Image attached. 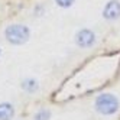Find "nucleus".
Returning <instances> with one entry per match:
<instances>
[{"label":"nucleus","mask_w":120,"mask_h":120,"mask_svg":"<svg viewBox=\"0 0 120 120\" xmlns=\"http://www.w3.org/2000/svg\"><path fill=\"white\" fill-rule=\"evenodd\" d=\"M6 39L15 45H22L29 39V29L23 25H12L4 32Z\"/></svg>","instance_id":"1"},{"label":"nucleus","mask_w":120,"mask_h":120,"mask_svg":"<svg viewBox=\"0 0 120 120\" xmlns=\"http://www.w3.org/2000/svg\"><path fill=\"white\" fill-rule=\"evenodd\" d=\"M119 109V100L111 94H101L96 100V110L101 114H113Z\"/></svg>","instance_id":"2"},{"label":"nucleus","mask_w":120,"mask_h":120,"mask_svg":"<svg viewBox=\"0 0 120 120\" xmlns=\"http://www.w3.org/2000/svg\"><path fill=\"white\" fill-rule=\"evenodd\" d=\"M75 42H77V45L81 46V48H88V46H91L94 42H96V36H94V33L91 30L82 29V30H80L78 33H77Z\"/></svg>","instance_id":"3"},{"label":"nucleus","mask_w":120,"mask_h":120,"mask_svg":"<svg viewBox=\"0 0 120 120\" xmlns=\"http://www.w3.org/2000/svg\"><path fill=\"white\" fill-rule=\"evenodd\" d=\"M103 16L109 20H114L120 16V3L116 2V0H111V2L107 3V6L104 7V12H103Z\"/></svg>","instance_id":"4"},{"label":"nucleus","mask_w":120,"mask_h":120,"mask_svg":"<svg viewBox=\"0 0 120 120\" xmlns=\"http://www.w3.org/2000/svg\"><path fill=\"white\" fill-rule=\"evenodd\" d=\"M15 114V109L9 103H2L0 104V120H10Z\"/></svg>","instance_id":"5"},{"label":"nucleus","mask_w":120,"mask_h":120,"mask_svg":"<svg viewBox=\"0 0 120 120\" xmlns=\"http://www.w3.org/2000/svg\"><path fill=\"white\" fill-rule=\"evenodd\" d=\"M22 88H23V90H26L28 93H33V91H36V90H38V82H36L35 80H32V78L25 80V81L22 82Z\"/></svg>","instance_id":"6"},{"label":"nucleus","mask_w":120,"mask_h":120,"mask_svg":"<svg viewBox=\"0 0 120 120\" xmlns=\"http://www.w3.org/2000/svg\"><path fill=\"white\" fill-rule=\"evenodd\" d=\"M51 117V113L48 110H41L35 114V120H48Z\"/></svg>","instance_id":"7"},{"label":"nucleus","mask_w":120,"mask_h":120,"mask_svg":"<svg viewBox=\"0 0 120 120\" xmlns=\"http://www.w3.org/2000/svg\"><path fill=\"white\" fill-rule=\"evenodd\" d=\"M55 2L58 3V6H61V7H70L74 3V0H55Z\"/></svg>","instance_id":"8"}]
</instances>
